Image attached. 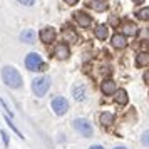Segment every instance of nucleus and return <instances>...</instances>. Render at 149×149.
<instances>
[{
    "mask_svg": "<svg viewBox=\"0 0 149 149\" xmlns=\"http://www.w3.org/2000/svg\"><path fill=\"white\" fill-rule=\"evenodd\" d=\"M2 81L5 82V86L12 89H19L22 86V77L20 74L17 72L15 67H10V65H5L2 69Z\"/></svg>",
    "mask_w": 149,
    "mask_h": 149,
    "instance_id": "nucleus-1",
    "label": "nucleus"
},
{
    "mask_svg": "<svg viewBox=\"0 0 149 149\" xmlns=\"http://www.w3.org/2000/svg\"><path fill=\"white\" fill-rule=\"evenodd\" d=\"M49 87H50V79L49 77H39L32 82V89H34L37 97H42V95L47 94Z\"/></svg>",
    "mask_w": 149,
    "mask_h": 149,
    "instance_id": "nucleus-2",
    "label": "nucleus"
},
{
    "mask_svg": "<svg viewBox=\"0 0 149 149\" xmlns=\"http://www.w3.org/2000/svg\"><path fill=\"white\" fill-rule=\"evenodd\" d=\"M25 65H27L29 70H45V64L42 62V57L37 52H32V54L27 55Z\"/></svg>",
    "mask_w": 149,
    "mask_h": 149,
    "instance_id": "nucleus-3",
    "label": "nucleus"
},
{
    "mask_svg": "<svg viewBox=\"0 0 149 149\" xmlns=\"http://www.w3.org/2000/svg\"><path fill=\"white\" fill-rule=\"evenodd\" d=\"M74 127L77 129L84 137L92 136V126H91V122H87L86 119H75L74 121Z\"/></svg>",
    "mask_w": 149,
    "mask_h": 149,
    "instance_id": "nucleus-4",
    "label": "nucleus"
},
{
    "mask_svg": "<svg viewBox=\"0 0 149 149\" xmlns=\"http://www.w3.org/2000/svg\"><path fill=\"white\" fill-rule=\"evenodd\" d=\"M52 109L57 116H64L69 111V102L64 99V97H55L52 101Z\"/></svg>",
    "mask_w": 149,
    "mask_h": 149,
    "instance_id": "nucleus-5",
    "label": "nucleus"
},
{
    "mask_svg": "<svg viewBox=\"0 0 149 149\" xmlns=\"http://www.w3.org/2000/svg\"><path fill=\"white\" fill-rule=\"evenodd\" d=\"M39 37H40V40L44 42V44H50V42L55 39V30L52 27H45V29L40 30Z\"/></svg>",
    "mask_w": 149,
    "mask_h": 149,
    "instance_id": "nucleus-6",
    "label": "nucleus"
},
{
    "mask_svg": "<svg viewBox=\"0 0 149 149\" xmlns=\"http://www.w3.org/2000/svg\"><path fill=\"white\" fill-rule=\"evenodd\" d=\"M74 19L81 27H89L91 25V17L84 12H74Z\"/></svg>",
    "mask_w": 149,
    "mask_h": 149,
    "instance_id": "nucleus-7",
    "label": "nucleus"
},
{
    "mask_svg": "<svg viewBox=\"0 0 149 149\" xmlns=\"http://www.w3.org/2000/svg\"><path fill=\"white\" fill-rule=\"evenodd\" d=\"M101 89H102V92L106 95H112L116 92V82L114 81H111V79H107V81H104L102 82V86H101Z\"/></svg>",
    "mask_w": 149,
    "mask_h": 149,
    "instance_id": "nucleus-8",
    "label": "nucleus"
},
{
    "mask_svg": "<svg viewBox=\"0 0 149 149\" xmlns=\"http://www.w3.org/2000/svg\"><path fill=\"white\" fill-rule=\"evenodd\" d=\"M116 101H117V104H121V106H126L129 101V97H127V92L124 91V89H116Z\"/></svg>",
    "mask_w": 149,
    "mask_h": 149,
    "instance_id": "nucleus-9",
    "label": "nucleus"
},
{
    "mask_svg": "<svg viewBox=\"0 0 149 149\" xmlns=\"http://www.w3.org/2000/svg\"><path fill=\"white\" fill-rule=\"evenodd\" d=\"M20 40L25 42V44H34L35 40V32L32 29H27V30H24L20 34Z\"/></svg>",
    "mask_w": 149,
    "mask_h": 149,
    "instance_id": "nucleus-10",
    "label": "nucleus"
},
{
    "mask_svg": "<svg viewBox=\"0 0 149 149\" xmlns=\"http://www.w3.org/2000/svg\"><path fill=\"white\" fill-rule=\"evenodd\" d=\"M122 34L124 35H136L137 34L136 24H132V22H124L122 24Z\"/></svg>",
    "mask_w": 149,
    "mask_h": 149,
    "instance_id": "nucleus-11",
    "label": "nucleus"
},
{
    "mask_svg": "<svg viewBox=\"0 0 149 149\" xmlns=\"http://www.w3.org/2000/svg\"><path fill=\"white\" fill-rule=\"evenodd\" d=\"M112 45L117 49H124L126 45H127V42H126V37L122 34H116L114 37H112Z\"/></svg>",
    "mask_w": 149,
    "mask_h": 149,
    "instance_id": "nucleus-12",
    "label": "nucleus"
},
{
    "mask_svg": "<svg viewBox=\"0 0 149 149\" xmlns=\"http://www.w3.org/2000/svg\"><path fill=\"white\" fill-rule=\"evenodd\" d=\"M72 94H74L75 101H84L86 99V87L84 86H75L72 89Z\"/></svg>",
    "mask_w": 149,
    "mask_h": 149,
    "instance_id": "nucleus-13",
    "label": "nucleus"
},
{
    "mask_svg": "<svg viewBox=\"0 0 149 149\" xmlns=\"http://www.w3.org/2000/svg\"><path fill=\"white\" fill-rule=\"evenodd\" d=\"M55 55H57L59 59H67L69 57V47L64 45V44H59V45L55 47Z\"/></svg>",
    "mask_w": 149,
    "mask_h": 149,
    "instance_id": "nucleus-14",
    "label": "nucleus"
},
{
    "mask_svg": "<svg viewBox=\"0 0 149 149\" xmlns=\"http://www.w3.org/2000/svg\"><path fill=\"white\" fill-rule=\"evenodd\" d=\"M94 34L99 40H106V39H107V27H106V25H97V27L94 29Z\"/></svg>",
    "mask_w": 149,
    "mask_h": 149,
    "instance_id": "nucleus-15",
    "label": "nucleus"
},
{
    "mask_svg": "<svg viewBox=\"0 0 149 149\" xmlns=\"http://www.w3.org/2000/svg\"><path fill=\"white\" fill-rule=\"evenodd\" d=\"M89 7L92 8V10H95V12H102L106 8V3L102 0H91L89 2Z\"/></svg>",
    "mask_w": 149,
    "mask_h": 149,
    "instance_id": "nucleus-16",
    "label": "nucleus"
},
{
    "mask_svg": "<svg viewBox=\"0 0 149 149\" xmlns=\"http://www.w3.org/2000/svg\"><path fill=\"white\" fill-rule=\"evenodd\" d=\"M114 122V116L109 114V112H104V114H101V124L102 126H111Z\"/></svg>",
    "mask_w": 149,
    "mask_h": 149,
    "instance_id": "nucleus-17",
    "label": "nucleus"
},
{
    "mask_svg": "<svg viewBox=\"0 0 149 149\" xmlns=\"http://www.w3.org/2000/svg\"><path fill=\"white\" fill-rule=\"evenodd\" d=\"M136 64H137L139 67H142V65H148V64H149V55L148 54H139V55H137V61H136Z\"/></svg>",
    "mask_w": 149,
    "mask_h": 149,
    "instance_id": "nucleus-18",
    "label": "nucleus"
},
{
    "mask_svg": "<svg viewBox=\"0 0 149 149\" xmlns=\"http://www.w3.org/2000/svg\"><path fill=\"white\" fill-rule=\"evenodd\" d=\"M5 122H7V124H8V127L12 129V131H14L15 134H17V136H19V137H20V139H24V134H22L20 131H19V129H17V127H15V124H14V122H12V121H10V117H8V116H5Z\"/></svg>",
    "mask_w": 149,
    "mask_h": 149,
    "instance_id": "nucleus-19",
    "label": "nucleus"
},
{
    "mask_svg": "<svg viewBox=\"0 0 149 149\" xmlns=\"http://www.w3.org/2000/svg\"><path fill=\"white\" fill-rule=\"evenodd\" d=\"M137 17H139V19H146V20H148V19H149V8L139 10V12H137Z\"/></svg>",
    "mask_w": 149,
    "mask_h": 149,
    "instance_id": "nucleus-20",
    "label": "nucleus"
},
{
    "mask_svg": "<svg viewBox=\"0 0 149 149\" xmlns=\"http://www.w3.org/2000/svg\"><path fill=\"white\" fill-rule=\"evenodd\" d=\"M141 142L146 146V148H149V131H146L144 134H142V137H141Z\"/></svg>",
    "mask_w": 149,
    "mask_h": 149,
    "instance_id": "nucleus-21",
    "label": "nucleus"
},
{
    "mask_svg": "<svg viewBox=\"0 0 149 149\" xmlns=\"http://www.w3.org/2000/svg\"><path fill=\"white\" fill-rule=\"evenodd\" d=\"M0 104H2V106H3V109H5V111H7L8 114H10V117H14V112H12V111H10V107H8V106H7V102L3 101V99H0Z\"/></svg>",
    "mask_w": 149,
    "mask_h": 149,
    "instance_id": "nucleus-22",
    "label": "nucleus"
},
{
    "mask_svg": "<svg viewBox=\"0 0 149 149\" xmlns=\"http://www.w3.org/2000/svg\"><path fill=\"white\" fill-rule=\"evenodd\" d=\"M0 136H2V141H3V144H5V148H8V136H7V132H5V131H2Z\"/></svg>",
    "mask_w": 149,
    "mask_h": 149,
    "instance_id": "nucleus-23",
    "label": "nucleus"
},
{
    "mask_svg": "<svg viewBox=\"0 0 149 149\" xmlns=\"http://www.w3.org/2000/svg\"><path fill=\"white\" fill-rule=\"evenodd\" d=\"M22 5H27V7H30V5H34V2L35 0H19Z\"/></svg>",
    "mask_w": 149,
    "mask_h": 149,
    "instance_id": "nucleus-24",
    "label": "nucleus"
},
{
    "mask_svg": "<svg viewBox=\"0 0 149 149\" xmlns=\"http://www.w3.org/2000/svg\"><path fill=\"white\" fill-rule=\"evenodd\" d=\"M109 24H111V25H117V24H119V19H116L114 15H112V17L109 19Z\"/></svg>",
    "mask_w": 149,
    "mask_h": 149,
    "instance_id": "nucleus-25",
    "label": "nucleus"
},
{
    "mask_svg": "<svg viewBox=\"0 0 149 149\" xmlns=\"http://www.w3.org/2000/svg\"><path fill=\"white\" fill-rule=\"evenodd\" d=\"M144 82H146V84H149V70H146V72H144Z\"/></svg>",
    "mask_w": 149,
    "mask_h": 149,
    "instance_id": "nucleus-26",
    "label": "nucleus"
},
{
    "mask_svg": "<svg viewBox=\"0 0 149 149\" xmlns=\"http://www.w3.org/2000/svg\"><path fill=\"white\" fill-rule=\"evenodd\" d=\"M64 2H65L67 5H74V3H77V2H79V0H64Z\"/></svg>",
    "mask_w": 149,
    "mask_h": 149,
    "instance_id": "nucleus-27",
    "label": "nucleus"
},
{
    "mask_svg": "<svg viewBox=\"0 0 149 149\" xmlns=\"http://www.w3.org/2000/svg\"><path fill=\"white\" fill-rule=\"evenodd\" d=\"M89 149H104V148H102V146H91Z\"/></svg>",
    "mask_w": 149,
    "mask_h": 149,
    "instance_id": "nucleus-28",
    "label": "nucleus"
},
{
    "mask_svg": "<svg viewBox=\"0 0 149 149\" xmlns=\"http://www.w3.org/2000/svg\"><path fill=\"white\" fill-rule=\"evenodd\" d=\"M132 2H134V3H137V5H139V3H142V2H144V0H132Z\"/></svg>",
    "mask_w": 149,
    "mask_h": 149,
    "instance_id": "nucleus-29",
    "label": "nucleus"
},
{
    "mask_svg": "<svg viewBox=\"0 0 149 149\" xmlns=\"http://www.w3.org/2000/svg\"><path fill=\"white\" fill-rule=\"evenodd\" d=\"M116 149H126V148H116Z\"/></svg>",
    "mask_w": 149,
    "mask_h": 149,
    "instance_id": "nucleus-30",
    "label": "nucleus"
},
{
    "mask_svg": "<svg viewBox=\"0 0 149 149\" xmlns=\"http://www.w3.org/2000/svg\"><path fill=\"white\" fill-rule=\"evenodd\" d=\"M148 45H149V42H148Z\"/></svg>",
    "mask_w": 149,
    "mask_h": 149,
    "instance_id": "nucleus-31",
    "label": "nucleus"
},
{
    "mask_svg": "<svg viewBox=\"0 0 149 149\" xmlns=\"http://www.w3.org/2000/svg\"><path fill=\"white\" fill-rule=\"evenodd\" d=\"M148 20H149V19H148Z\"/></svg>",
    "mask_w": 149,
    "mask_h": 149,
    "instance_id": "nucleus-32",
    "label": "nucleus"
}]
</instances>
